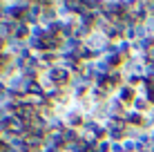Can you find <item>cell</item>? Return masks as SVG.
<instances>
[{
	"instance_id": "1",
	"label": "cell",
	"mask_w": 154,
	"mask_h": 152,
	"mask_svg": "<svg viewBox=\"0 0 154 152\" xmlns=\"http://www.w3.org/2000/svg\"><path fill=\"white\" fill-rule=\"evenodd\" d=\"M83 45L94 54V58H100L105 51H109V45H112V40H109L107 34H103V31H96V29H94L92 34H89L87 38L83 40Z\"/></svg>"
},
{
	"instance_id": "2",
	"label": "cell",
	"mask_w": 154,
	"mask_h": 152,
	"mask_svg": "<svg viewBox=\"0 0 154 152\" xmlns=\"http://www.w3.org/2000/svg\"><path fill=\"white\" fill-rule=\"evenodd\" d=\"M123 121L127 125H139V128H143V114L136 112V110H132V107H127L125 114H123Z\"/></svg>"
},
{
	"instance_id": "3",
	"label": "cell",
	"mask_w": 154,
	"mask_h": 152,
	"mask_svg": "<svg viewBox=\"0 0 154 152\" xmlns=\"http://www.w3.org/2000/svg\"><path fill=\"white\" fill-rule=\"evenodd\" d=\"M7 130H9L11 134H16V137H25V132H27V123L20 121V119H16V116H11V121H9Z\"/></svg>"
},
{
	"instance_id": "4",
	"label": "cell",
	"mask_w": 154,
	"mask_h": 152,
	"mask_svg": "<svg viewBox=\"0 0 154 152\" xmlns=\"http://www.w3.org/2000/svg\"><path fill=\"white\" fill-rule=\"evenodd\" d=\"M130 107H132V110H136V112H141V114H147L154 105H152L150 101H147L145 96H136V98H134V103H132Z\"/></svg>"
},
{
	"instance_id": "5",
	"label": "cell",
	"mask_w": 154,
	"mask_h": 152,
	"mask_svg": "<svg viewBox=\"0 0 154 152\" xmlns=\"http://www.w3.org/2000/svg\"><path fill=\"white\" fill-rule=\"evenodd\" d=\"M145 7H147V14L154 16V0H145Z\"/></svg>"
}]
</instances>
